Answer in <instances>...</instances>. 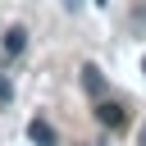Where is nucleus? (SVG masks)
I'll return each mask as SVG.
<instances>
[{
    "mask_svg": "<svg viewBox=\"0 0 146 146\" xmlns=\"http://www.w3.org/2000/svg\"><path fill=\"white\" fill-rule=\"evenodd\" d=\"M137 146H146V123H141V132H137Z\"/></svg>",
    "mask_w": 146,
    "mask_h": 146,
    "instance_id": "obj_7",
    "label": "nucleus"
},
{
    "mask_svg": "<svg viewBox=\"0 0 146 146\" xmlns=\"http://www.w3.org/2000/svg\"><path fill=\"white\" fill-rule=\"evenodd\" d=\"M82 91H87V96H96V100L110 91V82H105V73H100L96 64H82Z\"/></svg>",
    "mask_w": 146,
    "mask_h": 146,
    "instance_id": "obj_1",
    "label": "nucleus"
},
{
    "mask_svg": "<svg viewBox=\"0 0 146 146\" xmlns=\"http://www.w3.org/2000/svg\"><path fill=\"white\" fill-rule=\"evenodd\" d=\"M141 73H146V59H141Z\"/></svg>",
    "mask_w": 146,
    "mask_h": 146,
    "instance_id": "obj_8",
    "label": "nucleus"
},
{
    "mask_svg": "<svg viewBox=\"0 0 146 146\" xmlns=\"http://www.w3.org/2000/svg\"><path fill=\"white\" fill-rule=\"evenodd\" d=\"M64 9H68V14H78V9H82V0H64Z\"/></svg>",
    "mask_w": 146,
    "mask_h": 146,
    "instance_id": "obj_6",
    "label": "nucleus"
},
{
    "mask_svg": "<svg viewBox=\"0 0 146 146\" xmlns=\"http://www.w3.org/2000/svg\"><path fill=\"white\" fill-rule=\"evenodd\" d=\"M96 119H100V123H105V128H123V123H128V110H123V105H114V100H105V96H100V105H96Z\"/></svg>",
    "mask_w": 146,
    "mask_h": 146,
    "instance_id": "obj_2",
    "label": "nucleus"
},
{
    "mask_svg": "<svg viewBox=\"0 0 146 146\" xmlns=\"http://www.w3.org/2000/svg\"><path fill=\"white\" fill-rule=\"evenodd\" d=\"M9 96H14V87H9V78H0V105H5Z\"/></svg>",
    "mask_w": 146,
    "mask_h": 146,
    "instance_id": "obj_5",
    "label": "nucleus"
},
{
    "mask_svg": "<svg viewBox=\"0 0 146 146\" xmlns=\"http://www.w3.org/2000/svg\"><path fill=\"white\" fill-rule=\"evenodd\" d=\"M27 137H32L36 146H59V137H55V128H50L46 119H32V123H27Z\"/></svg>",
    "mask_w": 146,
    "mask_h": 146,
    "instance_id": "obj_3",
    "label": "nucleus"
},
{
    "mask_svg": "<svg viewBox=\"0 0 146 146\" xmlns=\"http://www.w3.org/2000/svg\"><path fill=\"white\" fill-rule=\"evenodd\" d=\"M27 50V27H9L5 32V55H23Z\"/></svg>",
    "mask_w": 146,
    "mask_h": 146,
    "instance_id": "obj_4",
    "label": "nucleus"
}]
</instances>
